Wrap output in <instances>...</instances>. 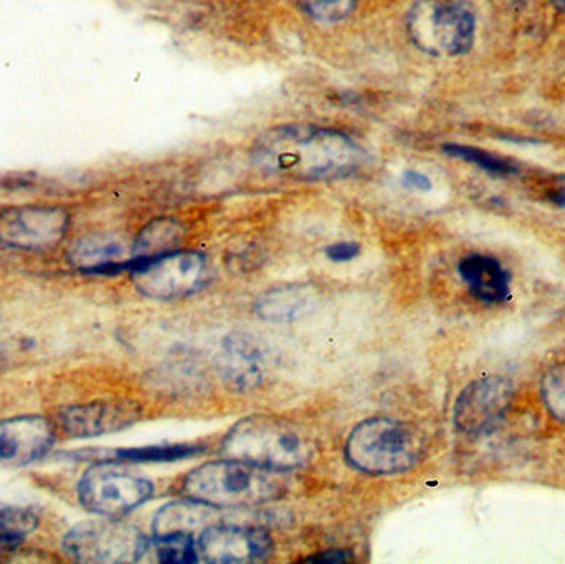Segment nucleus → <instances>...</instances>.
<instances>
[{
	"instance_id": "nucleus-1",
	"label": "nucleus",
	"mask_w": 565,
	"mask_h": 564,
	"mask_svg": "<svg viewBox=\"0 0 565 564\" xmlns=\"http://www.w3.org/2000/svg\"><path fill=\"white\" fill-rule=\"evenodd\" d=\"M254 161L270 174L292 179H334L354 174L365 152L354 139L334 129L285 126L255 146Z\"/></svg>"
},
{
	"instance_id": "nucleus-8",
	"label": "nucleus",
	"mask_w": 565,
	"mask_h": 564,
	"mask_svg": "<svg viewBox=\"0 0 565 564\" xmlns=\"http://www.w3.org/2000/svg\"><path fill=\"white\" fill-rule=\"evenodd\" d=\"M63 549L79 563H132L148 552L139 530L115 519L79 523L63 540Z\"/></svg>"
},
{
	"instance_id": "nucleus-2",
	"label": "nucleus",
	"mask_w": 565,
	"mask_h": 564,
	"mask_svg": "<svg viewBox=\"0 0 565 564\" xmlns=\"http://www.w3.org/2000/svg\"><path fill=\"white\" fill-rule=\"evenodd\" d=\"M222 450L227 459L280 473L308 466L316 453L301 427L262 414L238 421L225 436Z\"/></svg>"
},
{
	"instance_id": "nucleus-22",
	"label": "nucleus",
	"mask_w": 565,
	"mask_h": 564,
	"mask_svg": "<svg viewBox=\"0 0 565 564\" xmlns=\"http://www.w3.org/2000/svg\"><path fill=\"white\" fill-rule=\"evenodd\" d=\"M156 553L161 563L189 564L198 562L199 549L192 533H171L156 539Z\"/></svg>"
},
{
	"instance_id": "nucleus-25",
	"label": "nucleus",
	"mask_w": 565,
	"mask_h": 564,
	"mask_svg": "<svg viewBox=\"0 0 565 564\" xmlns=\"http://www.w3.org/2000/svg\"><path fill=\"white\" fill-rule=\"evenodd\" d=\"M544 397L551 411L565 421V374L557 373L544 384Z\"/></svg>"
},
{
	"instance_id": "nucleus-6",
	"label": "nucleus",
	"mask_w": 565,
	"mask_h": 564,
	"mask_svg": "<svg viewBox=\"0 0 565 564\" xmlns=\"http://www.w3.org/2000/svg\"><path fill=\"white\" fill-rule=\"evenodd\" d=\"M154 486L148 479L118 469L111 462H99L83 473L78 483L79 503L88 512L106 519H121L148 502Z\"/></svg>"
},
{
	"instance_id": "nucleus-14",
	"label": "nucleus",
	"mask_w": 565,
	"mask_h": 564,
	"mask_svg": "<svg viewBox=\"0 0 565 564\" xmlns=\"http://www.w3.org/2000/svg\"><path fill=\"white\" fill-rule=\"evenodd\" d=\"M55 433L45 417L23 416L0 421V466L23 467L45 456Z\"/></svg>"
},
{
	"instance_id": "nucleus-12",
	"label": "nucleus",
	"mask_w": 565,
	"mask_h": 564,
	"mask_svg": "<svg viewBox=\"0 0 565 564\" xmlns=\"http://www.w3.org/2000/svg\"><path fill=\"white\" fill-rule=\"evenodd\" d=\"M141 417V407L128 400L96 401L58 413L63 433L73 439L103 436L131 427Z\"/></svg>"
},
{
	"instance_id": "nucleus-17",
	"label": "nucleus",
	"mask_w": 565,
	"mask_h": 564,
	"mask_svg": "<svg viewBox=\"0 0 565 564\" xmlns=\"http://www.w3.org/2000/svg\"><path fill=\"white\" fill-rule=\"evenodd\" d=\"M122 258H125V247L121 242L108 235L83 238L70 252V260L76 268L93 272V274L128 270V260Z\"/></svg>"
},
{
	"instance_id": "nucleus-4",
	"label": "nucleus",
	"mask_w": 565,
	"mask_h": 564,
	"mask_svg": "<svg viewBox=\"0 0 565 564\" xmlns=\"http://www.w3.org/2000/svg\"><path fill=\"white\" fill-rule=\"evenodd\" d=\"M345 459L365 476L385 477L408 472L424 457L417 430L392 417L362 421L345 440Z\"/></svg>"
},
{
	"instance_id": "nucleus-30",
	"label": "nucleus",
	"mask_w": 565,
	"mask_h": 564,
	"mask_svg": "<svg viewBox=\"0 0 565 564\" xmlns=\"http://www.w3.org/2000/svg\"><path fill=\"white\" fill-rule=\"evenodd\" d=\"M551 2H553L557 10L565 13V0H551Z\"/></svg>"
},
{
	"instance_id": "nucleus-11",
	"label": "nucleus",
	"mask_w": 565,
	"mask_h": 564,
	"mask_svg": "<svg viewBox=\"0 0 565 564\" xmlns=\"http://www.w3.org/2000/svg\"><path fill=\"white\" fill-rule=\"evenodd\" d=\"M199 553L212 564L257 563L274 550L264 530L235 525H209L199 539Z\"/></svg>"
},
{
	"instance_id": "nucleus-24",
	"label": "nucleus",
	"mask_w": 565,
	"mask_h": 564,
	"mask_svg": "<svg viewBox=\"0 0 565 564\" xmlns=\"http://www.w3.org/2000/svg\"><path fill=\"white\" fill-rule=\"evenodd\" d=\"M306 13L322 23H335L351 15L358 0H298Z\"/></svg>"
},
{
	"instance_id": "nucleus-16",
	"label": "nucleus",
	"mask_w": 565,
	"mask_h": 564,
	"mask_svg": "<svg viewBox=\"0 0 565 564\" xmlns=\"http://www.w3.org/2000/svg\"><path fill=\"white\" fill-rule=\"evenodd\" d=\"M318 305V294L311 285L292 284L274 288L258 298L255 310L264 320L282 323L311 313Z\"/></svg>"
},
{
	"instance_id": "nucleus-20",
	"label": "nucleus",
	"mask_w": 565,
	"mask_h": 564,
	"mask_svg": "<svg viewBox=\"0 0 565 564\" xmlns=\"http://www.w3.org/2000/svg\"><path fill=\"white\" fill-rule=\"evenodd\" d=\"M205 446L198 444H172V446L139 447V449L103 450L102 462H174L204 453Z\"/></svg>"
},
{
	"instance_id": "nucleus-7",
	"label": "nucleus",
	"mask_w": 565,
	"mask_h": 564,
	"mask_svg": "<svg viewBox=\"0 0 565 564\" xmlns=\"http://www.w3.org/2000/svg\"><path fill=\"white\" fill-rule=\"evenodd\" d=\"M136 288L154 300L188 297L201 290L209 278L207 258L198 252L172 251L129 267Z\"/></svg>"
},
{
	"instance_id": "nucleus-29",
	"label": "nucleus",
	"mask_w": 565,
	"mask_h": 564,
	"mask_svg": "<svg viewBox=\"0 0 565 564\" xmlns=\"http://www.w3.org/2000/svg\"><path fill=\"white\" fill-rule=\"evenodd\" d=\"M550 201L561 205V207H565V185H561L556 191L551 192Z\"/></svg>"
},
{
	"instance_id": "nucleus-15",
	"label": "nucleus",
	"mask_w": 565,
	"mask_h": 564,
	"mask_svg": "<svg viewBox=\"0 0 565 564\" xmlns=\"http://www.w3.org/2000/svg\"><path fill=\"white\" fill-rule=\"evenodd\" d=\"M460 277L471 295L484 304L497 305L511 298V274L490 255L471 254L458 265Z\"/></svg>"
},
{
	"instance_id": "nucleus-26",
	"label": "nucleus",
	"mask_w": 565,
	"mask_h": 564,
	"mask_svg": "<svg viewBox=\"0 0 565 564\" xmlns=\"http://www.w3.org/2000/svg\"><path fill=\"white\" fill-rule=\"evenodd\" d=\"M359 254H361V245L355 242H338L326 248V255L332 262L354 260Z\"/></svg>"
},
{
	"instance_id": "nucleus-9",
	"label": "nucleus",
	"mask_w": 565,
	"mask_h": 564,
	"mask_svg": "<svg viewBox=\"0 0 565 564\" xmlns=\"http://www.w3.org/2000/svg\"><path fill=\"white\" fill-rule=\"evenodd\" d=\"M70 215L62 207L25 205L0 214V242L19 251H46L65 238Z\"/></svg>"
},
{
	"instance_id": "nucleus-27",
	"label": "nucleus",
	"mask_w": 565,
	"mask_h": 564,
	"mask_svg": "<svg viewBox=\"0 0 565 564\" xmlns=\"http://www.w3.org/2000/svg\"><path fill=\"white\" fill-rule=\"evenodd\" d=\"M352 558L351 552H341V550H329V552L321 553V555L309 556L305 563L312 564H338L345 563Z\"/></svg>"
},
{
	"instance_id": "nucleus-23",
	"label": "nucleus",
	"mask_w": 565,
	"mask_h": 564,
	"mask_svg": "<svg viewBox=\"0 0 565 564\" xmlns=\"http://www.w3.org/2000/svg\"><path fill=\"white\" fill-rule=\"evenodd\" d=\"M445 152L454 156V158L471 162V164L478 166V168L490 172V174L508 175L516 172V166H514L513 162L500 158V156L491 155V152L483 151V149L473 148V146L447 145L445 146Z\"/></svg>"
},
{
	"instance_id": "nucleus-13",
	"label": "nucleus",
	"mask_w": 565,
	"mask_h": 564,
	"mask_svg": "<svg viewBox=\"0 0 565 564\" xmlns=\"http://www.w3.org/2000/svg\"><path fill=\"white\" fill-rule=\"evenodd\" d=\"M215 363L225 384L241 393L260 386L268 373V358L264 348L248 334L235 333L225 338Z\"/></svg>"
},
{
	"instance_id": "nucleus-19",
	"label": "nucleus",
	"mask_w": 565,
	"mask_h": 564,
	"mask_svg": "<svg viewBox=\"0 0 565 564\" xmlns=\"http://www.w3.org/2000/svg\"><path fill=\"white\" fill-rule=\"evenodd\" d=\"M181 238L182 227L178 222L171 221V219H159V221L151 222L136 238L132 257L128 262V270L132 264L174 251Z\"/></svg>"
},
{
	"instance_id": "nucleus-28",
	"label": "nucleus",
	"mask_w": 565,
	"mask_h": 564,
	"mask_svg": "<svg viewBox=\"0 0 565 564\" xmlns=\"http://www.w3.org/2000/svg\"><path fill=\"white\" fill-rule=\"evenodd\" d=\"M404 184L407 188L417 189V191H430L431 189L430 179L417 171L405 172Z\"/></svg>"
},
{
	"instance_id": "nucleus-10",
	"label": "nucleus",
	"mask_w": 565,
	"mask_h": 564,
	"mask_svg": "<svg viewBox=\"0 0 565 564\" xmlns=\"http://www.w3.org/2000/svg\"><path fill=\"white\" fill-rule=\"evenodd\" d=\"M513 403V384L500 376L483 377L465 387L454 407V424L467 436L491 433Z\"/></svg>"
},
{
	"instance_id": "nucleus-21",
	"label": "nucleus",
	"mask_w": 565,
	"mask_h": 564,
	"mask_svg": "<svg viewBox=\"0 0 565 564\" xmlns=\"http://www.w3.org/2000/svg\"><path fill=\"white\" fill-rule=\"evenodd\" d=\"M39 526V517L29 509L0 506V556L19 549Z\"/></svg>"
},
{
	"instance_id": "nucleus-5",
	"label": "nucleus",
	"mask_w": 565,
	"mask_h": 564,
	"mask_svg": "<svg viewBox=\"0 0 565 564\" xmlns=\"http://www.w3.org/2000/svg\"><path fill=\"white\" fill-rule=\"evenodd\" d=\"M477 19L468 0H417L407 17V32L422 52L458 56L475 43Z\"/></svg>"
},
{
	"instance_id": "nucleus-3",
	"label": "nucleus",
	"mask_w": 565,
	"mask_h": 564,
	"mask_svg": "<svg viewBox=\"0 0 565 564\" xmlns=\"http://www.w3.org/2000/svg\"><path fill=\"white\" fill-rule=\"evenodd\" d=\"M181 490L188 499L214 509H248L281 499L286 486L280 472L227 459L192 470Z\"/></svg>"
},
{
	"instance_id": "nucleus-18",
	"label": "nucleus",
	"mask_w": 565,
	"mask_h": 564,
	"mask_svg": "<svg viewBox=\"0 0 565 564\" xmlns=\"http://www.w3.org/2000/svg\"><path fill=\"white\" fill-rule=\"evenodd\" d=\"M214 517V507L192 499L168 503L156 513L152 532L156 539L171 533H192L194 530L207 529Z\"/></svg>"
}]
</instances>
